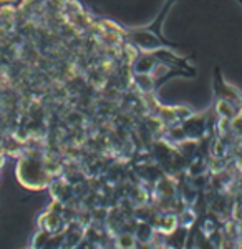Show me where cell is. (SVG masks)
<instances>
[{
  "label": "cell",
  "instance_id": "1",
  "mask_svg": "<svg viewBox=\"0 0 242 249\" xmlns=\"http://www.w3.org/2000/svg\"><path fill=\"white\" fill-rule=\"evenodd\" d=\"M176 3V0H166L163 10L159 12V15L149 23L144 29H135V30H124V34L128 35V38L135 43L136 47H139L143 52H155L161 47H169V48H177L179 45L173 42H168L161 34V27L163 22L166 20L168 12L171 10V7Z\"/></svg>",
  "mask_w": 242,
  "mask_h": 249
},
{
  "label": "cell",
  "instance_id": "2",
  "mask_svg": "<svg viewBox=\"0 0 242 249\" xmlns=\"http://www.w3.org/2000/svg\"><path fill=\"white\" fill-rule=\"evenodd\" d=\"M237 2H239V3H241V5H242V0H237Z\"/></svg>",
  "mask_w": 242,
  "mask_h": 249
}]
</instances>
